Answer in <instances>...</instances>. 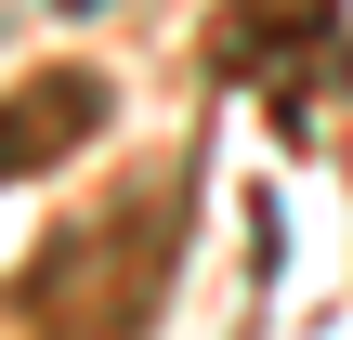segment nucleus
Wrapping results in <instances>:
<instances>
[{
    "instance_id": "1",
    "label": "nucleus",
    "mask_w": 353,
    "mask_h": 340,
    "mask_svg": "<svg viewBox=\"0 0 353 340\" xmlns=\"http://www.w3.org/2000/svg\"><path fill=\"white\" fill-rule=\"evenodd\" d=\"M92 131H105V79H92V66H39V79L0 105V183H26V170L79 157Z\"/></svg>"
}]
</instances>
